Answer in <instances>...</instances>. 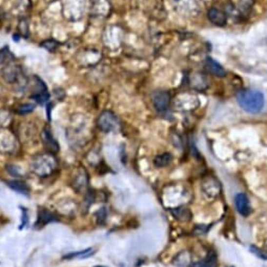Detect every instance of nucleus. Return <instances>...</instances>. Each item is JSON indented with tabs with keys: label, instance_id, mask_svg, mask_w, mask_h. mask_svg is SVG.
Returning <instances> with one entry per match:
<instances>
[{
	"label": "nucleus",
	"instance_id": "22",
	"mask_svg": "<svg viewBox=\"0 0 267 267\" xmlns=\"http://www.w3.org/2000/svg\"><path fill=\"white\" fill-rule=\"evenodd\" d=\"M58 45H59V42H57V41L54 40V39L44 40L42 43H40V46L44 47V49L47 51H55L57 49Z\"/></svg>",
	"mask_w": 267,
	"mask_h": 267
},
{
	"label": "nucleus",
	"instance_id": "1",
	"mask_svg": "<svg viewBox=\"0 0 267 267\" xmlns=\"http://www.w3.org/2000/svg\"><path fill=\"white\" fill-rule=\"evenodd\" d=\"M238 104L243 111L249 114H258L265 104L264 95L256 90H241L236 95Z\"/></svg>",
	"mask_w": 267,
	"mask_h": 267
},
{
	"label": "nucleus",
	"instance_id": "3",
	"mask_svg": "<svg viewBox=\"0 0 267 267\" xmlns=\"http://www.w3.org/2000/svg\"><path fill=\"white\" fill-rule=\"evenodd\" d=\"M97 125L103 133L117 132L120 128V120L112 111H103L97 119Z\"/></svg>",
	"mask_w": 267,
	"mask_h": 267
},
{
	"label": "nucleus",
	"instance_id": "26",
	"mask_svg": "<svg viewBox=\"0 0 267 267\" xmlns=\"http://www.w3.org/2000/svg\"><path fill=\"white\" fill-rule=\"evenodd\" d=\"M265 248H266V250H267V240L265 241Z\"/></svg>",
	"mask_w": 267,
	"mask_h": 267
},
{
	"label": "nucleus",
	"instance_id": "5",
	"mask_svg": "<svg viewBox=\"0 0 267 267\" xmlns=\"http://www.w3.org/2000/svg\"><path fill=\"white\" fill-rule=\"evenodd\" d=\"M170 2L183 15H196L201 9V0H170Z\"/></svg>",
	"mask_w": 267,
	"mask_h": 267
},
{
	"label": "nucleus",
	"instance_id": "7",
	"mask_svg": "<svg viewBox=\"0 0 267 267\" xmlns=\"http://www.w3.org/2000/svg\"><path fill=\"white\" fill-rule=\"evenodd\" d=\"M153 105L157 112H166L170 104V95L166 91H158L153 94Z\"/></svg>",
	"mask_w": 267,
	"mask_h": 267
},
{
	"label": "nucleus",
	"instance_id": "24",
	"mask_svg": "<svg viewBox=\"0 0 267 267\" xmlns=\"http://www.w3.org/2000/svg\"><path fill=\"white\" fill-rule=\"evenodd\" d=\"M250 250L252 254H255L258 258L262 260H267V251H262L261 249L256 247V246H250Z\"/></svg>",
	"mask_w": 267,
	"mask_h": 267
},
{
	"label": "nucleus",
	"instance_id": "14",
	"mask_svg": "<svg viewBox=\"0 0 267 267\" xmlns=\"http://www.w3.org/2000/svg\"><path fill=\"white\" fill-rule=\"evenodd\" d=\"M218 258L215 251H209L207 256L199 262L193 263L189 267H217Z\"/></svg>",
	"mask_w": 267,
	"mask_h": 267
},
{
	"label": "nucleus",
	"instance_id": "8",
	"mask_svg": "<svg viewBox=\"0 0 267 267\" xmlns=\"http://www.w3.org/2000/svg\"><path fill=\"white\" fill-rule=\"evenodd\" d=\"M88 186V175L84 168H79L76 174L74 176L73 179V187L77 191V193L81 194L84 193Z\"/></svg>",
	"mask_w": 267,
	"mask_h": 267
},
{
	"label": "nucleus",
	"instance_id": "16",
	"mask_svg": "<svg viewBox=\"0 0 267 267\" xmlns=\"http://www.w3.org/2000/svg\"><path fill=\"white\" fill-rule=\"evenodd\" d=\"M174 264L177 266H181V267H189L191 264V255L188 251H181L180 254H178L175 258Z\"/></svg>",
	"mask_w": 267,
	"mask_h": 267
},
{
	"label": "nucleus",
	"instance_id": "23",
	"mask_svg": "<svg viewBox=\"0 0 267 267\" xmlns=\"http://www.w3.org/2000/svg\"><path fill=\"white\" fill-rule=\"evenodd\" d=\"M92 254H93V250L87 249V250L80 251V252H75V254L67 255V256H65V258H67V259H70V258H86L88 256H91Z\"/></svg>",
	"mask_w": 267,
	"mask_h": 267
},
{
	"label": "nucleus",
	"instance_id": "9",
	"mask_svg": "<svg viewBox=\"0 0 267 267\" xmlns=\"http://www.w3.org/2000/svg\"><path fill=\"white\" fill-rule=\"evenodd\" d=\"M41 139H42V143L43 145L45 146V148L49 150L50 153H56L59 150V144L58 142L56 141V139L54 138V136L51 132V129L45 126L42 132H41Z\"/></svg>",
	"mask_w": 267,
	"mask_h": 267
},
{
	"label": "nucleus",
	"instance_id": "11",
	"mask_svg": "<svg viewBox=\"0 0 267 267\" xmlns=\"http://www.w3.org/2000/svg\"><path fill=\"white\" fill-rule=\"evenodd\" d=\"M209 21L217 26H224L227 23V14L217 8H211L207 12Z\"/></svg>",
	"mask_w": 267,
	"mask_h": 267
},
{
	"label": "nucleus",
	"instance_id": "6",
	"mask_svg": "<svg viewBox=\"0 0 267 267\" xmlns=\"http://www.w3.org/2000/svg\"><path fill=\"white\" fill-rule=\"evenodd\" d=\"M199 105L198 98L194 95L181 94L175 99V106L180 111H189Z\"/></svg>",
	"mask_w": 267,
	"mask_h": 267
},
{
	"label": "nucleus",
	"instance_id": "12",
	"mask_svg": "<svg viewBox=\"0 0 267 267\" xmlns=\"http://www.w3.org/2000/svg\"><path fill=\"white\" fill-rule=\"evenodd\" d=\"M205 65H206L209 73L213 74L214 76L219 78H223L226 76V71L224 70V67L211 57H207L205 59Z\"/></svg>",
	"mask_w": 267,
	"mask_h": 267
},
{
	"label": "nucleus",
	"instance_id": "25",
	"mask_svg": "<svg viewBox=\"0 0 267 267\" xmlns=\"http://www.w3.org/2000/svg\"><path fill=\"white\" fill-rule=\"evenodd\" d=\"M97 215H99V221H98V223H103V221L105 220V217H106V211H105V209L104 208H102V209H100L99 211H98V213H97Z\"/></svg>",
	"mask_w": 267,
	"mask_h": 267
},
{
	"label": "nucleus",
	"instance_id": "21",
	"mask_svg": "<svg viewBox=\"0 0 267 267\" xmlns=\"http://www.w3.org/2000/svg\"><path fill=\"white\" fill-rule=\"evenodd\" d=\"M34 109H35V104H32V103H24V104H21L19 105L16 109L17 114L19 115H26V114H30L32 113Z\"/></svg>",
	"mask_w": 267,
	"mask_h": 267
},
{
	"label": "nucleus",
	"instance_id": "17",
	"mask_svg": "<svg viewBox=\"0 0 267 267\" xmlns=\"http://www.w3.org/2000/svg\"><path fill=\"white\" fill-rule=\"evenodd\" d=\"M170 211H172V214L177 220H180L183 222L189 221L191 218V213L186 207H177L175 209H170Z\"/></svg>",
	"mask_w": 267,
	"mask_h": 267
},
{
	"label": "nucleus",
	"instance_id": "13",
	"mask_svg": "<svg viewBox=\"0 0 267 267\" xmlns=\"http://www.w3.org/2000/svg\"><path fill=\"white\" fill-rule=\"evenodd\" d=\"M202 189L204 194L208 197H216L220 193V184L214 178H209V179L203 182Z\"/></svg>",
	"mask_w": 267,
	"mask_h": 267
},
{
	"label": "nucleus",
	"instance_id": "18",
	"mask_svg": "<svg viewBox=\"0 0 267 267\" xmlns=\"http://www.w3.org/2000/svg\"><path fill=\"white\" fill-rule=\"evenodd\" d=\"M31 98L35 100L36 102H38V103L40 104H43L45 103V102L50 99V94L49 92H47L46 87H42L40 88V90H37L35 93H34Z\"/></svg>",
	"mask_w": 267,
	"mask_h": 267
},
{
	"label": "nucleus",
	"instance_id": "19",
	"mask_svg": "<svg viewBox=\"0 0 267 267\" xmlns=\"http://www.w3.org/2000/svg\"><path fill=\"white\" fill-rule=\"evenodd\" d=\"M8 185L11 188H13L14 190H16V191H18V193L23 194V195H27V194H29V191H30V188H29V186L26 185V183L20 181V180L9 181Z\"/></svg>",
	"mask_w": 267,
	"mask_h": 267
},
{
	"label": "nucleus",
	"instance_id": "4",
	"mask_svg": "<svg viewBox=\"0 0 267 267\" xmlns=\"http://www.w3.org/2000/svg\"><path fill=\"white\" fill-rule=\"evenodd\" d=\"M63 12L67 19L78 20L85 11V0H63Z\"/></svg>",
	"mask_w": 267,
	"mask_h": 267
},
{
	"label": "nucleus",
	"instance_id": "2",
	"mask_svg": "<svg viewBox=\"0 0 267 267\" xmlns=\"http://www.w3.org/2000/svg\"><path fill=\"white\" fill-rule=\"evenodd\" d=\"M58 168V161L53 153H42L34 157L31 162L32 172L39 177L51 176Z\"/></svg>",
	"mask_w": 267,
	"mask_h": 267
},
{
	"label": "nucleus",
	"instance_id": "10",
	"mask_svg": "<svg viewBox=\"0 0 267 267\" xmlns=\"http://www.w3.org/2000/svg\"><path fill=\"white\" fill-rule=\"evenodd\" d=\"M235 205L238 213L243 217H247L251 213V206L248 197L245 194H238L235 198Z\"/></svg>",
	"mask_w": 267,
	"mask_h": 267
},
{
	"label": "nucleus",
	"instance_id": "15",
	"mask_svg": "<svg viewBox=\"0 0 267 267\" xmlns=\"http://www.w3.org/2000/svg\"><path fill=\"white\" fill-rule=\"evenodd\" d=\"M58 220V217L55 215L52 211H49L46 209H41L38 214V222L37 224L41 225V226H43V225L47 224V223H52Z\"/></svg>",
	"mask_w": 267,
	"mask_h": 267
},
{
	"label": "nucleus",
	"instance_id": "20",
	"mask_svg": "<svg viewBox=\"0 0 267 267\" xmlns=\"http://www.w3.org/2000/svg\"><path fill=\"white\" fill-rule=\"evenodd\" d=\"M170 161H172V155L169 153H164L156 157L154 159V164L157 167H164L168 165Z\"/></svg>",
	"mask_w": 267,
	"mask_h": 267
}]
</instances>
